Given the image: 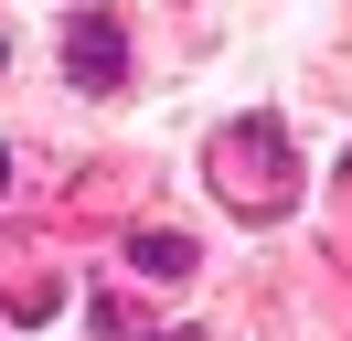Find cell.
I'll return each instance as SVG.
<instances>
[{
	"label": "cell",
	"instance_id": "277c9868",
	"mask_svg": "<svg viewBox=\"0 0 352 341\" xmlns=\"http://www.w3.org/2000/svg\"><path fill=\"white\" fill-rule=\"evenodd\" d=\"M0 64H11V43H0Z\"/></svg>",
	"mask_w": 352,
	"mask_h": 341
},
{
	"label": "cell",
	"instance_id": "6da1fadb",
	"mask_svg": "<svg viewBox=\"0 0 352 341\" xmlns=\"http://www.w3.org/2000/svg\"><path fill=\"white\" fill-rule=\"evenodd\" d=\"M65 75L86 85V96H118V85H129V11H118V0H86V11L65 21Z\"/></svg>",
	"mask_w": 352,
	"mask_h": 341
},
{
	"label": "cell",
	"instance_id": "7a4b0ae2",
	"mask_svg": "<svg viewBox=\"0 0 352 341\" xmlns=\"http://www.w3.org/2000/svg\"><path fill=\"white\" fill-rule=\"evenodd\" d=\"M129 267H139V277H192V234H139Z\"/></svg>",
	"mask_w": 352,
	"mask_h": 341
},
{
	"label": "cell",
	"instance_id": "3957f363",
	"mask_svg": "<svg viewBox=\"0 0 352 341\" xmlns=\"http://www.w3.org/2000/svg\"><path fill=\"white\" fill-rule=\"evenodd\" d=\"M0 192H11V149H0Z\"/></svg>",
	"mask_w": 352,
	"mask_h": 341
}]
</instances>
